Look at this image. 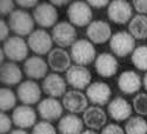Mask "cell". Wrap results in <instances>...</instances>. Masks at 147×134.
<instances>
[{"label": "cell", "instance_id": "e575fe53", "mask_svg": "<svg viewBox=\"0 0 147 134\" xmlns=\"http://www.w3.org/2000/svg\"><path fill=\"white\" fill-rule=\"evenodd\" d=\"M9 25L8 22H6L5 20H0V40L1 41H6L9 38Z\"/></svg>", "mask_w": 147, "mask_h": 134}, {"label": "cell", "instance_id": "4fadbf2b", "mask_svg": "<svg viewBox=\"0 0 147 134\" xmlns=\"http://www.w3.org/2000/svg\"><path fill=\"white\" fill-rule=\"evenodd\" d=\"M66 79L59 75V73H50L44 78L41 90L50 98H59L66 94Z\"/></svg>", "mask_w": 147, "mask_h": 134}, {"label": "cell", "instance_id": "8992f818", "mask_svg": "<svg viewBox=\"0 0 147 134\" xmlns=\"http://www.w3.org/2000/svg\"><path fill=\"white\" fill-rule=\"evenodd\" d=\"M53 42L60 48L72 46L77 41V31L69 21H59L51 32Z\"/></svg>", "mask_w": 147, "mask_h": 134}, {"label": "cell", "instance_id": "5b68a950", "mask_svg": "<svg viewBox=\"0 0 147 134\" xmlns=\"http://www.w3.org/2000/svg\"><path fill=\"white\" fill-rule=\"evenodd\" d=\"M28 48H30L28 44L21 36L14 35V36H9L6 41H4L3 51L8 60L13 63H18L27 59Z\"/></svg>", "mask_w": 147, "mask_h": 134}, {"label": "cell", "instance_id": "277c9868", "mask_svg": "<svg viewBox=\"0 0 147 134\" xmlns=\"http://www.w3.org/2000/svg\"><path fill=\"white\" fill-rule=\"evenodd\" d=\"M134 47H136V39L131 35L129 32L126 31H119L114 33L109 40V48L119 58L132 54L136 50Z\"/></svg>", "mask_w": 147, "mask_h": 134}, {"label": "cell", "instance_id": "836d02e7", "mask_svg": "<svg viewBox=\"0 0 147 134\" xmlns=\"http://www.w3.org/2000/svg\"><path fill=\"white\" fill-rule=\"evenodd\" d=\"M101 134H125V131L117 124H108L102 128Z\"/></svg>", "mask_w": 147, "mask_h": 134}, {"label": "cell", "instance_id": "7a4b0ae2", "mask_svg": "<svg viewBox=\"0 0 147 134\" xmlns=\"http://www.w3.org/2000/svg\"><path fill=\"white\" fill-rule=\"evenodd\" d=\"M8 25L18 36L30 35L34 31V19L25 9H16L8 15Z\"/></svg>", "mask_w": 147, "mask_h": 134}, {"label": "cell", "instance_id": "6da1fadb", "mask_svg": "<svg viewBox=\"0 0 147 134\" xmlns=\"http://www.w3.org/2000/svg\"><path fill=\"white\" fill-rule=\"evenodd\" d=\"M69 55L76 65L86 66L95 61L96 52L93 44L87 39H78L71 46Z\"/></svg>", "mask_w": 147, "mask_h": 134}, {"label": "cell", "instance_id": "83f0119b", "mask_svg": "<svg viewBox=\"0 0 147 134\" xmlns=\"http://www.w3.org/2000/svg\"><path fill=\"white\" fill-rule=\"evenodd\" d=\"M131 61L140 71H147V46L141 45L136 47L131 55Z\"/></svg>", "mask_w": 147, "mask_h": 134}, {"label": "cell", "instance_id": "f35d334b", "mask_svg": "<svg viewBox=\"0 0 147 134\" xmlns=\"http://www.w3.org/2000/svg\"><path fill=\"white\" fill-rule=\"evenodd\" d=\"M51 4L54 6H59V7H61V6H64V5H67L68 4V1L67 0H64V1H59V0H52L51 1Z\"/></svg>", "mask_w": 147, "mask_h": 134}, {"label": "cell", "instance_id": "f1b7e54d", "mask_svg": "<svg viewBox=\"0 0 147 134\" xmlns=\"http://www.w3.org/2000/svg\"><path fill=\"white\" fill-rule=\"evenodd\" d=\"M17 104V95L14 94V92L4 87L0 90V109L1 112H7L11 111L12 108L16 107Z\"/></svg>", "mask_w": 147, "mask_h": 134}, {"label": "cell", "instance_id": "ac0fdd59", "mask_svg": "<svg viewBox=\"0 0 147 134\" xmlns=\"http://www.w3.org/2000/svg\"><path fill=\"white\" fill-rule=\"evenodd\" d=\"M96 73L102 78H111L117 74L119 69V63L115 57L111 53H100L94 61Z\"/></svg>", "mask_w": 147, "mask_h": 134}, {"label": "cell", "instance_id": "cb8c5ba5", "mask_svg": "<svg viewBox=\"0 0 147 134\" xmlns=\"http://www.w3.org/2000/svg\"><path fill=\"white\" fill-rule=\"evenodd\" d=\"M22 80V72L20 67L13 63L7 61L1 65L0 68V81L6 86H14Z\"/></svg>", "mask_w": 147, "mask_h": 134}, {"label": "cell", "instance_id": "d590c367", "mask_svg": "<svg viewBox=\"0 0 147 134\" xmlns=\"http://www.w3.org/2000/svg\"><path fill=\"white\" fill-rule=\"evenodd\" d=\"M133 6L138 13L144 14V15L147 13V0H134Z\"/></svg>", "mask_w": 147, "mask_h": 134}, {"label": "cell", "instance_id": "3957f363", "mask_svg": "<svg viewBox=\"0 0 147 134\" xmlns=\"http://www.w3.org/2000/svg\"><path fill=\"white\" fill-rule=\"evenodd\" d=\"M68 21L74 26L85 27L92 22L93 12L91 6L85 1H73L68 5L66 11Z\"/></svg>", "mask_w": 147, "mask_h": 134}, {"label": "cell", "instance_id": "b9f144b4", "mask_svg": "<svg viewBox=\"0 0 147 134\" xmlns=\"http://www.w3.org/2000/svg\"><path fill=\"white\" fill-rule=\"evenodd\" d=\"M144 87L147 91V72H146V74L144 75Z\"/></svg>", "mask_w": 147, "mask_h": 134}, {"label": "cell", "instance_id": "4dcf8cb0", "mask_svg": "<svg viewBox=\"0 0 147 134\" xmlns=\"http://www.w3.org/2000/svg\"><path fill=\"white\" fill-rule=\"evenodd\" d=\"M32 134H57L55 127L50 121H39L32 128Z\"/></svg>", "mask_w": 147, "mask_h": 134}, {"label": "cell", "instance_id": "5bb4252c", "mask_svg": "<svg viewBox=\"0 0 147 134\" xmlns=\"http://www.w3.org/2000/svg\"><path fill=\"white\" fill-rule=\"evenodd\" d=\"M87 38L92 44L100 45L111 40L112 38V28L109 24L104 20H93L87 26Z\"/></svg>", "mask_w": 147, "mask_h": 134}, {"label": "cell", "instance_id": "74e56055", "mask_svg": "<svg viewBox=\"0 0 147 134\" xmlns=\"http://www.w3.org/2000/svg\"><path fill=\"white\" fill-rule=\"evenodd\" d=\"M87 4L94 8H102V7L108 6L109 1H107V0H88Z\"/></svg>", "mask_w": 147, "mask_h": 134}, {"label": "cell", "instance_id": "8d00e7d4", "mask_svg": "<svg viewBox=\"0 0 147 134\" xmlns=\"http://www.w3.org/2000/svg\"><path fill=\"white\" fill-rule=\"evenodd\" d=\"M16 4H18L22 8H35L39 5V1H36V0H17Z\"/></svg>", "mask_w": 147, "mask_h": 134}, {"label": "cell", "instance_id": "52a82bcc", "mask_svg": "<svg viewBox=\"0 0 147 134\" xmlns=\"http://www.w3.org/2000/svg\"><path fill=\"white\" fill-rule=\"evenodd\" d=\"M133 7L126 0H113L107 7V15L112 22L125 25L132 20Z\"/></svg>", "mask_w": 147, "mask_h": 134}, {"label": "cell", "instance_id": "d6a6232c", "mask_svg": "<svg viewBox=\"0 0 147 134\" xmlns=\"http://www.w3.org/2000/svg\"><path fill=\"white\" fill-rule=\"evenodd\" d=\"M14 6V1H12V0H3L0 3V13L1 15H9L16 11Z\"/></svg>", "mask_w": 147, "mask_h": 134}, {"label": "cell", "instance_id": "2e32d148", "mask_svg": "<svg viewBox=\"0 0 147 134\" xmlns=\"http://www.w3.org/2000/svg\"><path fill=\"white\" fill-rule=\"evenodd\" d=\"M64 112V106L63 104H60L59 100H57L55 98H46L42 99L39 104H38V113L40 115V118H42L45 121H57L59 120V118L61 119Z\"/></svg>", "mask_w": 147, "mask_h": 134}, {"label": "cell", "instance_id": "1f68e13d", "mask_svg": "<svg viewBox=\"0 0 147 134\" xmlns=\"http://www.w3.org/2000/svg\"><path fill=\"white\" fill-rule=\"evenodd\" d=\"M12 123L13 121L11 120V118L5 112H1V114H0V134L9 133L12 128Z\"/></svg>", "mask_w": 147, "mask_h": 134}, {"label": "cell", "instance_id": "ba28073f", "mask_svg": "<svg viewBox=\"0 0 147 134\" xmlns=\"http://www.w3.org/2000/svg\"><path fill=\"white\" fill-rule=\"evenodd\" d=\"M27 44L31 50L38 55L48 54L53 48V39L52 35L45 30H34L27 39Z\"/></svg>", "mask_w": 147, "mask_h": 134}, {"label": "cell", "instance_id": "7c38bea8", "mask_svg": "<svg viewBox=\"0 0 147 134\" xmlns=\"http://www.w3.org/2000/svg\"><path fill=\"white\" fill-rule=\"evenodd\" d=\"M41 88L33 80H25L17 88V96L24 105H34L38 104L41 99Z\"/></svg>", "mask_w": 147, "mask_h": 134}, {"label": "cell", "instance_id": "4316f807", "mask_svg": "<svg viewBox=\"0 0 147 134\" xmlns=\"http://www.w3.org/2000/svg\"><path fill=\"white\" fill-rule=\"evenodd\" d=\"M126 134H147V121L141 116H132L125 125Z\"/></svg>", "mask_w": 147, "mask_h": 134}, {"label": "cell", "instance_id": "9c48e42d", "mask_svg": "<svg viewBox=\"0 0 147 134\" xmlns=\"http://www.w3.org/2000/svg\"><path fill=\"white\" fill-rule=\"evenodd\" d=\"M65 79L69 86L80 91V90L87 88L91 85L92 74L85 66L73 65L67 69L65 74Z\"/></svg>", "mask_w": 147, "mask_h": 134}, {"label": "cell", "instance_id": "ffe728a7", "mask_svg": "<svg viewBox=\"0 0 147 134\" xmlns=\"http://www.w3.org/2000/svg\"><path fill=\"white\" fill-rule=\"evenodd\" d=\"M142 85V79L134 71H125L118 78L119 90L127 95L134 94L140 91Z\"/></svg>", "mask_w": 147, "mask_h": 134}, {"label": "cell", "instance_id": "484cf974", "mask_svg": "<svg viewBox=\"0 0 147 134\" xmlns=\"http://www.w3.org/2000/svg\"><path fill=\"white\" fill-rule=\"evenodd\" d=\"M128 32L134 39H146L147 38V15L137 14L132 18L128 24Z\"/></svg>", "mask_w": 147, "mask_h": 134}, {"label": "cell", "instance_id": "8fae6325", "mask_svg": "<svg viewBox=\"0 0 147 134\" xmlns=\"http://www.w3.org/2000/svg\"><path fill=\"white\" fill-rule=\"evenodd\" d=\"M63 106L71 114L84 113L88 108V99L81 91L72 90L63 96Z\"/></svg>", "mask_w": 147, "mask_h": 134}, {"label": "cell", "instance_id": "9a60e30c", "mask_svg": "<svg viewBox=\"0 0 147 134\" xmlns=\"http://www.w3.org/2000/svg\"><path fill=\"white\" fill-rule=\"evenodd\" d=\"M86 96L90 102L95 106L106 105L112 96V90L106 82L95 81L92 82L86 90Z\"/></svg>", "mask_w": 147, "mask_h": 134}, {"label": "cell", "instance_id": "30bf717a", "mask_svg": "<svg viewBox=\"0 0 147 134\" xmlns=\"http://www.w3.org/2000/svg\"><path fill=\"white\" fill-rule=\"evenodd\" d=\"M33 19L40 27H54L58 21V11L51 3H40L33 11Z\"/></svg>", "mask_w": 147, "mask_h": 134}, {"label": "cell", "instance_id": "f546056e", "mask_svg": "<svg viewBox=\"0 0 147 134\" xmlns=\"http://www.w3.org/2000/svg\"><path fill=\"white\" fill-rule=\"evenodd\" d=\"M133 108L138 114L147 115V93H139L134 96Z\"/></svg>", "mask_w": 147, "mask_h": 134}, {"label": "cell", "instance_id": "7402d4cb", "mask_svg": "<svg viewBox=\"0 0 147 134\" xmlns=\"http://www.w3.org/2000/svg\"><path fill=\"white\" fill-rule=\"evenodd\" d=\"M48 64L39 55H33L25 60L24 72L30 79H41L47 75Z\"/></svg>", "mask_w": 147, "mask_h": 134}, {"label": "cell", "instance_id": "d6986e66", "mask_svg": "<svg viewBox=\"0 0 147 134\" xmlns=\"http://www.w3.org/2000/svg\"><path fill=\"white\" fill-rule=\"evenodd\" d=\"M72 58L66 52L64 48H53V50L48 53L47 55V64L50 66L52 71L55 73H61V72H67V69L72 66Z\"/></svg>", "mask_w": 147, "mask_h": 134}, {"label": "cell", "instance_id": "60d3db41", "mask_svg": "<svg viewBox=\"0 0 147 134\" xmlns=\"http://www.w3.org/2000/svg\"><path fill=\"white\" fill-rule=\"evenodd\" d=\"M81 134H98L95 131H93V129H87V131H84Z\"/></svg>", "mask_w": 147, "mask_h": 134}, {"label": "cell", "instance_id": "d4e9b609", "mask_svg": "<svg viewBox=\"0 0 147 134\" xmlns=\"http://www.w3.org/2000/svg\"><path fill=\"white\" fill-rule=\"evenodd\" d=\"M84 125V120L77 114H67L59 120L58 131L60 134H81Z\"/></svg>", "mask_w": 147, "mask_h": 134}, {"label": "cell", "instance_id": "44dd1931", "mask_svg": "<svg viewBox=\"0 0 147 134\" xmlns=\"http://www.w3.org/2000/svg\"><path fill=\"white\" fill-rule=\"evenodd\" d=\"M132 111L133 107L131 106V104L121 96H117L107 106L108 115L118 123L129 119L132 115Z\"/></svg>", "mask_w": 147, "mask_h": 134}, {"label": "cell", "instance_id": "e0dca14e", "mask_svg": "<svg viewBox=\"0 0 147 134\" xmlns=\"http://www.w3.org/2000/svg\"><path fill=\"white\" fill-rule=\"evenodd\" d=\"M12 121L20 129L34 127L36 124V113L28 105H20L13 109Z\"/></svg>", "mask_w": 147, "mask_h": 134}, {"label": "cell", "instance_id": "603a6c76", "mask_svg": "<svg viewBox=\"0 0 147 134\" xmlns=\"http://www.w3.org/2000/svg\"><path fill=\"white\" fill-rule=\"evenodd\" d=\"M82 120L90 129L98 131L106 126L107 114L99 106H91L82 113Z\"/></svg>", "mask_w": 147, "mask_h": 134}, {"label": "cell", "instance_id": "ab89813d", "mask_svg": "<svg viewBox=\"0 0 147 134\" xmlns=\"http://www.w3.org/2000/svg\"><path fill=\"white\" fill-rule=\"evenodd\" d=\"M8 134H28L25 129H20V128H18V129H14V131H12V132H9Z\"/></svg>", "mask_w": 147, "mask_h": 134}]
</instances>
